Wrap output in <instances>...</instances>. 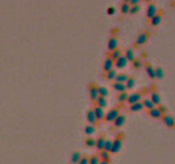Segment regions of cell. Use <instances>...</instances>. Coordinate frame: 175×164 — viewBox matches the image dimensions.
I'll list each match as a JSON object with an SVG mask.
<instances>
[{
  "label": "cell",
  "mask_w": 175,
  "mask_h": 164,
  "mask_svg": "<svg viewBox=\"0 0 175 164\" xmlns=\"http://www.w3.org/2000/svg\"><path fill=\"white\" fill-rule=\"evenodd\" d=\"M134 85H135V77L134 76H130L127 79V81L125 82L126 89H132L134 87Z\"/></svg>",
  "instance_id": "484cf974"
},
{
  "label": "cell",
  "mask_w": 175,
  "mask_h": 164,
  "mask_svg": "<svg viewBox=\"0 0 175 164\" xmlns=\"http://www.w3.org/2000/svg\"><path fill=\"white\" fill-rule=\"evenodd\" d=\"M119 115H120V108L114 107L104 115V120H106L107 122H114Z\"/></svg>",
  "instance_id": "7a4b0ae2"
},
{
  "label": "cell",
  "mask_w": 175,
  "mask_h": 164,
  "mask_svg": "<svg viewBox=\"0 0 175 164\" xmlns=\"http://www.w3.org/2000/svg\"><path fill=\"white\" fill-rule=\"evenodd\" d=\"M157 108H158V110L162 113V115L167 114V111H168V109H167V107L165 106V105H162L161 104V105H159V106H157Z\"/></svg>",
  "instance_id": "ab89813d"
},
{
  "label": "cell",
  "mask_w": 175,
  "mask_h": 164,
  "mask_svg": "<svg viewBox=\"0 0 175 164\" xmlns=\"http://www.w3.org/2000/svg\"><path fill=\"white\" fill-rule=\"evenodd\" d=\"M86 119L88 121V123L90 124V125L94 126V124H96L97 120L95 118V115H94V111H93V109H89L86 113Z\"/></svg>",
  "instance_id": "7c38bea8"
},
{
  "label": "cell",
  "mask_w": 175,
  "mask_h": 164,
  "mask_svg": "<svg viewBox=\"0 0 175 164\" xmlns=\"http://www.w3.org/2000/svg\"><path fill=\"white\" fill-rule=\"evenodd\" d=\"M117 70L116 69H112L111 71H109L106 73V78H107V80H115V78L117 76Z\"/></svg>",
  "instance_id": "4dcf8cb0"
},
{
  "label": "cell",
  "mask_w": 175,
  "mask_h": 164,
  "mask_svg": "<svg viewBox=\"0 0 175 164\" xmlns=\"http://www.w3.org/2000/svg\"><path fill=\"white\" fill-rule=\"evenodd\" d=\"M142 109H143V105H142L141 101L131 105V106L129 107V110H130L131 112H138V111L142 110Z\"/></svg>",
  "instance_id": "83f0119b"
},
{
  "label": "cell",
  "mask_w": 175,
  "mask_h": 164,
  "mask_svg": "<svg viewBox=\"0 0 175 164\" xmlns=\"http://www.w3.org/2000/svg\"><path fill=\"white\" fill-rule=\"evenodd\" d=\"M127 63H128V61H127L126 57L124 56V54H122V56L120 57L118 60L115 61V67L117 69H123V68L126 67Z\"/></svg>",
  "instance_id": "9c48e42d"
},
{
  "label": "cell",
  "mask_w": 175,
  "mask_h": 164,
  "mask_svg": "<svg viewBox=\"0 0 175 164\" xmlns=\"http://www.w3.org/2000/svg\"><path fill=\"white\" fill-rule=\"evenodd\" d=\"M99 164H110V162H108V161H103V160H102V161L99 162Z\"/></svg>",
  "instance_id": "ee69618b"
},
{
  "label": "cell",
  "mask_w": 175,
  "mask_h": 164,
  "mask_svg": "<svg viewBox=\"0 0 175 164\" xmlns=\"http://www.w3.org/2000/svg\"><path fill=\"white\" fill-rule=\"evenodd\" d=\"M111 153H109V152L107 151H100L99 152V158L103 160V161H108V162H110V160H111Z\"/></svg>",
  "instance_id": "f1b7e54d"
},
{
  "label": "cell",
  "mask_w": 175,
  "mask_h": 164,
  "mask_svg": "<svg viewBox=\"0 0 175 164\" xmlns=\"http://www.w3.org/2000/svg\"><path fill=\"white\" fill-rule=\"evenodd\" d=\"M155 74H156V78L158 79H162L164 77V71H163L162 67H156L155 68Z\"/></svg>",
  "instance_id": "836d02e7"
},
{
  "label": "cell",
  "mask_w": 175,
  "mask_h": 164,
  "mask_svg": "<svg viewBox=\"0 0 175 164\" xmlns=\"http://www.w3.org/2000/svg\"><path fill=\"white\" fill-rule=\"evenodd\" d=\"M141 103L143 105V108H146L147 111H150V110H151V109L156 108V105L151 101V99H147V97H145V99L141 101Z\"/></svg>",
  "instance_id": "ac0fdd59"
},
{
  "label": "cell",
  "mask_w": 175,
  "mask_h": 164,
  "mask_svg": "<svg viewBox=\"0 0 175 164\" xmlns=\"http://www.w3.org/2000/svg\"><path fill=\"white\" fill-rule=\"evenodd\" d=\"M85 144H86L87 147H95V144H96V139H93V138H87L86 140H85Z\"/></svg>",
  "instance_id": "74e56055"
},
{
  "label": "cell",
  "mask_w": 175,
  "mask_h": 164,
  "mask_svg": "<svg viewBox=\"0 0 175 164\" xmlns=\"http://www.w3.org/2000/svg\"><path fill=\"white\" fill-rule=\"evenodd\" d=\"M162 19H163V14L162 13H158L157 14L155 15V17H153L150 19V25L151 27L158 26L162 22Z\"/></svg>",
  "instance_id": "5bb4252c"
},
{
  "label": "cell",
  "mask_w": 175,
  "mask_h": 164,
  "mask_svg": "<svg viewBox=\"0 0 175 164\" xmlns=\"http://www.w3.org/2000/svg\"><path fill=\"white\" fill-rule=\"evenodd\" d=\"M124 56L126 57V58H127V61L128 62H133V60L135 58V56H134V52H133V49L132 48H127L126 50H125V54H124Z\"/></svg>",
  "instance_id": "603a6c76"
},
{
  "label": "cell",
  "mask_w": 175,
  "mask_h": 164,
  "mask_svg": "<svg viewBox=\"0 0 175 164\" xmlns=\"http://www.w3.org/2000/svg\"><path fill=\"white\" fill-rule=\"evenodd\" d=\"M114 67H115V62L113 61L110 57H107L106 60H104V62H103V71L107 73L109 71H111L112 69H114Z\"/></svg>",
  "instance_id": "ba28073f"
},
{
  "label": "cell",
  "mask_w": 175,
  "mask_h": 164,
  "mask_svg": "<svg viewBox=\"0 0 175 164\" xmlns=\"http://www.w3.org/2000/svg\"><path fill=\"white\" fill-rule=\"evenodd\" d=\"M150 37V31L149 30H143L141 33L138 34V36L136 37L135 42H134V46L135 47H139L146 43L147 41V39Z\"/></svg>",
  "instance_id": "6da1fadb"
},
{
  "label": "cell",
  "mask_w": 175,
  "mask_h": 164,
  "mask_svg": "<svg viewBox=\"0 0 175 164\" xmlns=\"http://www.w3.org/2000/svg\"><path fill=\"white\" fill-rule=\"evenodd\" d=\"M128 3H129L130 6H134V5L139 4V0H129V1H128Z\"/></svg>",
  "instance_id": "b9f144b4"
},
{
  "label": "cell",
  "mask_w": 175,
  "mask_h": 164,
  "mask_svg": "<svg viewBox=\"0 0 175 164\" xmlns=\"http://www.w3.org/2000/svg\"><path fill=\"white\" fill-rule=\"evenodd\" d=\"M88 160H89V158L87 157V156H82L78 164H88Z\"/></svg>",
  "instance_id": "60d3db41"
},
{
  "label": "cell",
  "mask_w": 175,
  "mask_h": 164,
  "mask_svg": "<svg viewBox=\"0 0 175 164\" xmlns=\"http://www.w3.org/2000/svg\"><path fill=\"white\" fill-rule=\"evenodd\" d=\"M108 105V101L106 97H103V96H98L97 99L95 100V106L99 107V108H106Z\"/></svg>",
  "instance_id": "44dd1931"
},
{
  "label": "cell",
  "mask_w": 175,
  "mask_h": 164,
  "mask_svg": "<svg viewBox=\"0 0 175 164\" xmlns=\"http://www.w3.org/2000/svg\"><path fill=\"white\" fill-rule=\"evenodd\" d=\"M121 56H122L121 49H120V48H117V49L114 50V52H110V56H109V57H110L112 58V60L115 62L116 60H118V58H119L120 57H121Z\"/></svg>",
  "instance_id": "cb8c5ba5"
},
{
  "label": "cell",
  "mask_w": 175,
  "mask_h": 164,
  "mask_svg": "<svg viewBox=\"0 0 175 164\" xmlns=\"http://www.w3.org/2000/svg\"><path fill=\"white\" fill-rule=\"evenodd\" d=\"M93 111H94V115H95V118L97 121H102L103 119H104V112H103V108H99L95 106L93 108Z\"/></svg>",
  "instance_id": "9a60e30c"
},
{
  "label": "cell",
  "mask_w": 175,
  "mask_h": 164,
  "mask_svg": "<svg viewBox=\"0 0 175 164\" xmlns=\"http://www.w3.org/2000/svg\"><path fill=\"white\" fill-rule=\"evenodd\" d=\"M146 66V74L149 75V77L151 78V79H155L156 78V74H155V68L151 66V64L150 63H146L145 64Z\"/></svg>",
  "instance_id": "e0dca14e"
},
{
  "label": "cell",
  "mask_w": 175,
  "mask_h": 164,
  "mask_svg": "<svg viewBox=\"0 0 175 164\" xmlns=\"http://www.w3.org/2000/svg\"><path fill=\"white\" fill-rule=\"evenodd\" d=\"M99 162H100V158H99V156H97V155L91 156L88 160V164H99Z\"/></svg>",
  "instance_id": "d590c367"
},
{
  "label": "cell",
  "mask_w": 175,
  "mask_h": 164,
  "mask_svg": "<svg viewBox=\"0 0 175 164\" xmlns=\"http://www.w3.org/2000/svg\"><path fill=\"white\" fill-rule=\"evenodd\" d=\"M147 114H149L151 118H156V119H161L162 118V113L158 110V108L156 107V108H154V109H151V110H150V111H147Z\"/></svg>",
  "instance_id": "d6986e66"
},
{
  "label": "cell",
  "mask_w": 175,
  "mask_h": 164,
  "mask_svg": "<svg viewBox=\"0 0 175 164\" xmlns=\"http://www.w3.org/2000/svg\"><path fill=\"white\" fill-rule=\"evenodd\" d=\"M120 9H121V14H129L130 5H129V3H128V1H123L121 3V7H120Z\"/></svg>",
  "instance_id": "4316f807"
},
{
  "label": "cell",
  "mask_w": 175,
  "mask_h": 164,
  "mask_svg": "<svg viewBox=\"0 0 175 164\" xmlns=\"http://www.w3.org/2000/svg\"><path fill=\"white\" fill-rule=\"evenodd\" d=\"M112 147H113V140H112V139H107V140H106V144H104L103 150L107 151V152H109V153H111Z\"/></svg>",
  "instance_id": "8d00e7d4"
},
{
  "label": "cell",
  "mask_w": 175,
  "mask_h": 164,
  "mask_svg": "<svg viewBox=\"0 0 175 164\" xmlns=\"http://www.w3.org/2000/svg\"><path fill=\"white\" fill-rule=\"evenodd\" d=\"M84 132L87 135H91L95 132V127L93 125H90V124H88V125L85 126L84 128Z\"/></svg>",
  "instance_id": "d6a6232c"
},
{
  "label": "cell",
  "mask_w": 175,
  "mask_h": 164,
  "mask_svg": "<svg viewBox=\"0 0 175 164\" xmlns=\"http://www.w3.org/2000/svg\"><path fill=\"white\" fill-rule=\"evenodd\" d=\"M139 10H141V6H139V4L134 5V6H130L129 14H137Z\"/></svg>",
  "instance_id": "f35d334b"
},
{
  "label": "cell",
  "mask_w": 175,
  "mask_h": 164,
  "mask_svg": "<svg viewBox=\"0 0 175 164\" xmlns=\"http://www.w3.org/2000/svg\"><path fill=\"white\" fill-rule=\"evenodd\" d=\"M151 100L156 105V106H159V105H161V96L158 93L157 89L154 88V89H151Z\"/></svg>",
  "instance_id": "30bf717a"
},
{
  "label": "cell",
  "mask_w": 175,
  "mask_h": 164,
  "mask_svg": "<svg viewBox=\"0 0 175 164\" xmlns=\"http://www.w3.org/2000/svg\"><path fill=\"white\" fill-rule=\"evenodd\" d=\"M107 139L104 138V135H99L98 138L96 139V144H95V148L97 151H103L104 148V144H106Z\"/></svg>",
  "instance_id": "4fadbf2b"
},
{
  "label": "cell",
  "mask_w": 175,
  "mask_h": 164,
  "mask_svg": "<svg viewBox=\"0 0 175 164\" xmlns=\"http://www.w3.org/2000/svg\"><path fill=\"white\" fill-rule=\"evenodd\" d=\"M123 134H119L116 136V139L113 140V147L111 150V153H118V152L121 150L122 147V142H123Z\"/></svg>",
  "instance_id": "277c9868"
},
{
  "label": "cell",
  "mask_w": 175,
  "mask_h": 164,
  "mask_svg": "<svg viewBox=\"0 0 175 164\" xmlns=\"http://www.w3.org/2000/svg\"><path fill=\"white\" fill-rule=\"evenodd\" d=\"M115 11H116V9H115V7H113V6H111V7H109L108 8V10H107V13H108V14H115Z\"/></svg>",
  "instance_id": "7bdbcfd3"
},
{
  "label": "cell",
  "mask_w": 175,
  "mask_h": 164,
  "mask_svg": "<svg viewBox=\"0 0 175 164\" xmlns=\"http://www.w3.org/2000/svg\"><path fill=\"white\" fill-rule=\"evenodd\" d=\"M142 100V90L141 91H135L132 92L131 95H128V99H127V103L129 104V106L136 103H139Z\"/></svg>",
  "instance_id": "3957f363"
},
{
  "label": "cell",
  "mask_w": 175,
  "mask_h": 164,
  "mask_svg": "<svg viewBox=\"0 0 175 164\" xmlns=\"http://www.w3.org/2000/svg\"><path fill=\"white\" fill-rule=\"evenodd\" d=\"M157 14H158V8H157V6H156L155 3H153V2L149 3V5H147L146 10V15L147 17V19H151Z\"/></svg>",
  "instance_id": "5b68a950"
},
{
  "label": "cell",
  "mask_w": 175,
  "mask_h": 164,
  "mask_svg": "<svg viewBox=\"0 0 175 164\" xmlns=\"http://www.w3.org/2000/svg\"><path fill=\"white\" fill-rule=\"evenodd\" d=\"M128 78H129V76H128L126 73H119V74H117V76L115 78V82H119V83H125Z\"/></svg>",
  "instance_id": "7402d4cb"
},
{
  "label": "cell",
  "mask_w": 175,
  "mask_h": 164,
  "mask_svg": "<svg viewBox=\"0 0 175 164\" xmlns=\"http://www.w3.org/2000/svg\"><path fill=\"white\" fill-rule=\"evenodd\" d=\"M117 48H118V39L114 36H112L109 39V42H108V50L111 52H114Z\"/></svg>",
  "instance_id": "8fae6325"
},
{
  "label": "cell",
  "mask_w": 175,
  "mask_h": 164,
  "mask_svg": "<svg viewBox=\"0 0 175 164\" xmlns=\"http://www.w3.org/2000/svg\"><path fill=\"white\" fill-rule=\"evenodd\" d=\"M132 67H133V69L135 70H139L141 67H142V62L141 58L138 57H135L133 62H132Z\"/></svg>",
  "instance_id": "1f68e13d"
},
{
  "label": "cell",
  "mask_w": 175,
  "mask_h": 164,
  "mask_svg": "<svg viewBox=\"0 0 175 164\" xmlns=\"http://www.w3.org/2000/svg\"><path fill=\"white\" fill-rule=\"evenodd\" d=\"M81 154L79 153V152H73L72 155H71V162L73 164H78L80 161V159H81Z\"/></svg>",
  "instance_id": "d4e9b609"
},
{
  "label": "cell",
  "mask_w": 175,
  "mask_h": 164,
  "mask_svg": "<svg viewBox=\"0 0 175 164\" xmlns=\"http://www.w3.org/2000/svg\"><path fill=\"white\" fill-rule=\"evenodd\" d=\"M125 120H126L125 115L120 114V115L116 118V120L114 121V122H113V123H114V127H115V128H119V127L123 126V124L125 123Z\"/></svg>",
  "instance_id": "2e32d148"
},
{
  "label": "cell",
  "mask_w": 175,
  "mask_h": 164,
  "mask_svg": "<svg viewBox=\"0 0 175 164\" xmlns=\"http://www.w3.org/2000/svg\"><path fill=\"white\" fill-rule=\"evenodd\" d=\"M112 86H113V88H114L116 91H118L119 93H121V92H125V91H126L125 83H119V82H114Z\"/></svg>",
  "instance_id": "ffe728a7"
},
{
  "label": "cell",
  "mask_w": 175,
  "mask_h": 164,
  "mask_svg": "<svg viewBox=\"0 0 175 164\" xmlns=\"http://www.w3.org/2000/svg\"><path fill=\"white\" fill-rule=\"evenodd\" d=\"M127 99H128V93L125 91V92H121L119 93L118 96H117V101H118L119 104H123L127 101Z\"/></svg>",
  "instance_id": "f546056e"
},
{
  "label": "cell",
  "mask_w": 175,
  "mask_h": 164,
  "mask_svg": "<svg viewBox=\"0 0 175 164\" xmlns=\"http://www.w3.org/2000/svg\"><path fill=\"white\" fill-rule=\"evenodd\" d=\"M88 91H89V97H90V100L92 101H95V100L98 97V88L95 84L91 83L89 85V88H88Z\"/></svg>",
  "instance_id": "52a82bcc"
},
{
  "label": "cell",
  "mask_w": 175,
  "mask_h": 164,
  "mask_svg": "<svg viewBox=\"0 0 175 164\" xmlns=\"http://www.w3.org/2000/svg\"><path fill=\"white\" fill-rule=\"evenodd\" d=\"M98 96L103 97H107L109 96V90L104 86H98Z\"/></svg>",
  "instance_id": "e575fe53"
},
{
  "label": "cell",
  "mask_w": 175,
  "mask_h": 164,
  "mask_svg": "<svg viewBox=\"0 0 175 164\" xmlns=\"http://www.w3.org/2000/svg\"><path fill=\"white\" fill-rule=\"evenodd\" d=\"M162 121L167 127L169 128H175V119L169 114H165L162 116Z\"/></svg>",
  "instance_id": "8992f818"
}]
</instances>
